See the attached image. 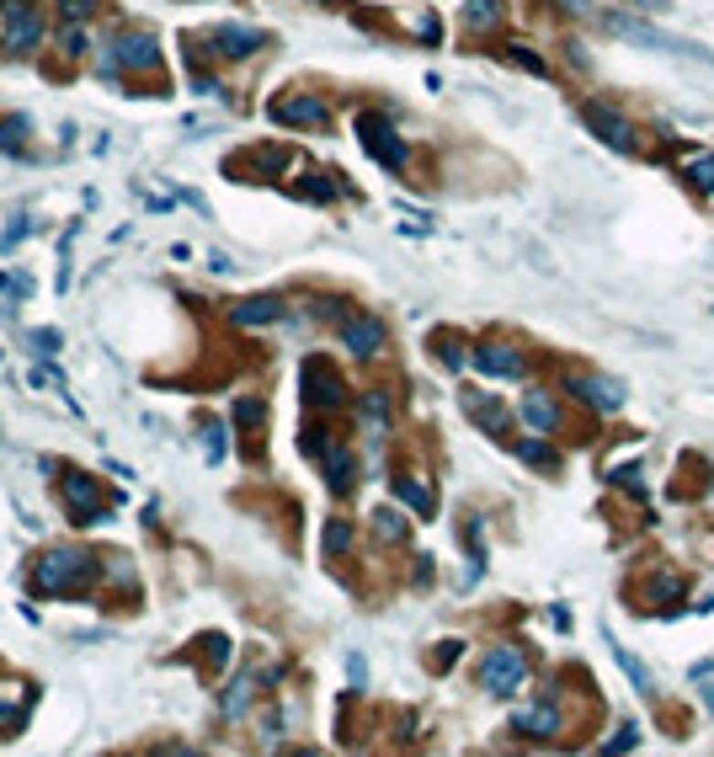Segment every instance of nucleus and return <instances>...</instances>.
<instances>
[{
    "label": "nucleus",
    "mask_w": 714,
    "mask_h": 757,
    "mask_svg": "<svg viewBox=\"0 0 714 757\" xmlns=\"http://www.w3.org/2000/svg\"><path fill=\"white\" fill-rule=\"evenodd\" d=\"M634 741H640V736H634V726H623V736H613V741H608V752H629Z\"/></svg>",
    "instance_id": "4c0bfd02"
},
{
    "label": "nucleus",
    "mask_w": 714,
    "mask_h": 757,
    "mask_svg": "<svg viewBox=\"0 0 714 757\" xmlns=\"http://www.w3.org/2000/svg\"><path fill=\"white\" fill-rule=\"evenodd\" d=\"M357 139H363V150H368L373 160H384L389 171H400V165H405V144L395 139L389 118H378V112H363V118H357Z\"/></svg>",
    "instance_id": "7ed1b4c3"
},
{
    "label": "nucleus",
    "mask_w": 714,
    "mask_h": 757,
    "mask_svg": "<svg viewBox=\"0 0 714 757\" xmlns=\"http://www.w3.org/2000/svg\"><path fill=\"white\" fill-rule=\"evenodd\" d=\"M517 730H523V736H559V709H555V694H544L538 704L517 709Z\"/></svg>",
    "instance_id": "2eb2a0df"
},
{
    "label": "nucleus",
    "mask_w": 714,
    "mask_h": 757,
    "mask_svg": "<svg viewBox=\"0 0 714 757\" xmlns=\"http://www.w3.org/2000/svg\"><path fill=\"white\" fill-rule=\"evenodd\" d=\"M64 54H86V32H80V27L64 32Z\"/></svg>",
    "instance_id": "f704fd0d"
},
{
    "label": "nucleus",
    "mask_w": 714,
    "mask_h": 757,
    "mask_svg": "<svg viewBox=\"0 0 714 757\" xmlns=\"http://www.w3.org/2000/svg\"><path fill=\"white\" fill-rule=\"evenodd\" d=\"M704 698H709V709H714V688H704Z\"/></svg>",
    "instance_id": "37998d69"
},
{
    "label": "nucleus",
    "mask_w": 714,
    "mask_h": 757,
    "mask_svg": "<svg viewBox=\"0 0 714 757\" xmlns=\"http://www.w3.org/2000/svg\"><path fill=\"white\" fill-rule=\"evenodd\" d=\"M651 598H683V581H677V576H655Z\"/></svg>",
    "instance_id": "2f4dec72"
},
{
    "label": "nucleus",
    "mask_w": 714,
    "mask_h": 757,
    "mask_svg": "<svg viewBox=\"0 0 714 757\" xmlns=\"http://www.w3.org/2000/svg\"><path fill=\"white\" fill-rule=\"evenodd\" d=\"M22 133H27V123H22V118H11V123L0 128V150H22Z\"/></svg>",
    "instance_id": "c756f323"
},
{
    "label": "nucleus",
    "mask_w": 714,
    "mask_h": 757,
    "mask_svg": "<svg viewBox=\"0 0 714 757\" xmlns=\"http://www.w3.org/2000/svg\"><path fill=\"white\" fill-rule=\"evenodd\" d=\"M523 677H528V662H523L517 645H496V651H485V662H480V688H485V694H501V698L517 694Z\"/></svg>",
    "instance_id": "f03ea898"
},
{
    "label": "nucleus",
    "mask_w": 714,
    "mask_h": 757,
    "mask_svg": "<svg viewBox=\"0 0 714 757\" xmlns=\"http://www.w3.org/2000/svg\"><path fill=\"white\" fill-rule=\"evenodd\" d=\"M581 118H587V128L608 144V150H619V155H629L634 150V128H629V118L623 112H613L608 101H587L581 107Z\"/></svg>",
    "instance_id": "39448f33"
},
{
    "label": "nucleus",
    "mask_w": 714,
    "mask_h": 757,
    "mask_svg": "<svg viewBox=\"0 0 714 757\" xmlns=\"http://www.w3.org/2000/svg\"><path fill=\"white\" fill-rule=\"evenodd\" d=\"M112 59L123 64V69H155L160 64V48L150 32H118V43H112Z\"/></svg>",
    "instance_id": "9d476101"
},
{
    "label": "nucleus",
    "mask_w": 714,
    "mask_h": 757,
    "mask_svg": "<svg viewBox=\"0 0 714 757\" xmlns=\"http://www.w3.org/2000/svg\"><path fill=\"white\" fill-rule=\"evenodd\" d=\"M80 576H91V560L75 555V549H48L37 560V587L43 592H69V581H80Z\"/></svg>",
    "instance_id": "20e7f679"
},
{
    "label": "nucleus",
    "mask_w": 714,
    "mask_h": 757,
    "mask_svg": "<svg viewBox=\"0 0 714 757\" xmlns=\"http://www.w3.org/2000/svg\"><path fill=\"white\" fill-rule=\"evenodd\" d=\"M235 416H240V421H256V416H261V406H256V400H240V406H235Z\"/></svg>",
    "instance_id": "a19ab883"
},
{
    "label": "nucleus",
    "mask_w": 714,
    "mask_h": 757,
    "mask_svg": "<svg viewBox=\"0 0 714 757\" xmlns=\"http://www.w3.org/2000/svg\"><path fill=\"white\" fill-rule=\"evenodd\" d=\"M37 37H43V16L32 11L27 0H11V5H5V48L22 54V48H32Z\"/></svg>",
    "instance_id": "6e6552de"
},
{
    "label": "nucleus",
    "mask_w": 714,
    "mask_h": 757,
    "mask_svg": "<svg viewBox=\"0 0 714 757\" xmlns=\"http://www.w3.org/2000/svg\"><path fill=\"white\" fill-rule=\"evenodd\" d=\"M523 459H528V464H538V470H555V448H549L544 438H528V442H523Z\"/></svg>",
    "instance_id": "393cba45"
},
{
    "label": "nucleus",
    "mask_w": 714,
    "mask_h": 757,
    "mask_svg": "<svg viewBox=\"0 0 714 757\" xmlns=\"http://www.w3.org/2000/svg\"><path fill=\"white\" fill-rule=\"evenodd\" d=\"M282 315V304L272 293H256V299H240V304H229V320L235 325H272Z\"/></svg>",
    "instance_id": "f3484780"
},
{
    "label": "nucleus",
    "mask_w": 714,
    "mask_h": 757,
    "mask_svg": "<svg viewBox=\"0 0 714 757\" xmlns=\"http://www.w3.org/2000/svg\"><path fill=\"white\" fill-rule=\"evenodd\" d=\"M464 410L474 416V421H485L491 432H506V410H501L496 400H480V395H464Z\"/></svg>",
    "instance_id": "412c9836"
},
{
    "label": "nucleus",
    "mask_w": 714,
    "mask_h": 757,
    "mask_svg": "<svg viewBox=\"0 0 714 757\" xmlns=\"http://www.w3.org/2000/svg\"><path fill=\"white\" fill-rule=\"evenodd\" d=\"M373 528H378V538H384V544H395V538H405V523H400V512H373Z\"/></svg>",
    "instance_id": "a878e982"
},
{
    "label": "nucleus",
    "mask_w": 714,
    "mask_h": 757,
    "mask_svg": "<svg viewBox=\"0 0 714 757\" xmlns=\"http://www.w3.org/2000/svg\"><path fill=\"white\" fill-rule=\"evenodd\" d=\"M464 22H469L474 32H480V27L491 32V27L501 22V0H469V5H464Z\"/></svg>",
    "instance_id": "4be33fe9"
},
{
    "label": "nucleus",
    "mask_w": 714,
    "mask_h": 757,
    "mask_svg": "<svg viewBox=\"0 0 714 757\" xmlns=\"http://www.w3.org/2000/svg\"><path fill=\"white\" fill-rule=\"evenodd\" d=\"M555 5H565V11H587L591 0H555Z\"/></svg>",
    "instance_id": "79ce46f5"
},
{
    "label": "nucleus",
    "mask_w": 714,
    "mask_h": 757,
    "mask_svg": "<svg viewBox=\"0 0 714 757\" xmlns=\"http://www.w3.org/2000/svg\"><path fill=\"white\" fill-rule=\"evenodd\" d=\"M208 459H224V427H208Z\"/></svg>",
    "instance_id": "58836bf2"
},
{
    "label": "nucleus",
    "mask_w": 714,
    "mask_h": 757,
    "mask_svg": "<svg viewBox=\"0 0 714 757\" xmlns=\"http://www.w3.org/2000/svg\"><path fill=\"white\" fill-rule=\"evenodd\" d=\"M363 421H368L373 438H384V427H389V395L384 389H368L363 395Z\"/></svg>",
    "instance_id": "aec40b11"
},
{
    "label": "nucleus",
    "mask_w": 714,
    "mask_h": 757,
    "mask_svg": "<svg viewBox=\"0 0 714 757\" xmlns=\"http://www.w3.org/2000/svg\"><path fill=\"white\" fill-rule=\"evenodd\" d=\"M346 544H352V523H342V517H336V523L325 528V555H342Z\"/></svg>",
    "instance_id": "cd10ccee"
},
{
    "label": "nucleus",
    "mask_w": 714,
    "mask_h": 757,
    "mask_svg": "<svg viewBox=\"0 0 714 757\" xmlns=\"http://www.w3.org/2000/svg\"><path fill=\"white\" fill-rule=\"evenodd\" d=\"M304 395H310V406L331 410V406H342V400H346V384H342V374H336L331 363L310 357V363H304Z\"/></svg>",
    "instance_id": "0eeeda50"
},
{
    "label": "nucleus",
    "mask_w": 714,
    "mask_h": 757,
    "mask_svg": "<svg viewBox=\"0 0 714 757\" xmlns=\"http://www.w3.org/2000/svg\"><path fill=\"white\" fill-rule=\"evenodd\" d=\"M32 342H37V352H59V331H32Z\"/></svg>",
    "instance_id": "c9c22d12"
},
{
    "label": "nucleus",
    "mask_w": 714,
    "mask_h": 757,
    "mask_svg": "<svg viewBox=\"0 0 714 757\" xmlns=\"http://www.w3.org/2000/svg\"><path fill=\"white\" fill-rule=\"evenodd\" d=\"M474 368L491 378H517L523 374V347H512V342H485V347H474Z\"/></svg>",
    "instance_id": "1a4fd4ad"
},
{
    "label": "nucleus",
    "mask_w": 714,
    "mask_h": 757,
    "mask_svg": "<svg viewBox=\"0 0 714 757\" xmlns=\"http://www.w3.org/2000/svg\"><path fill=\"white\" fill-rule=\"evenodd\" d=\"M272 118L278 123H293V128H320L325 123V101L320 96H278L272 101Z\"/></svg>",
    "instance_id": "ddd939ff"
},
{
    "label": "nucleus",
    "mask_w": 714,
    "mask_h": 757,
    "mask_svg": "<svg viewBox=\"0 0 714 757\" xmlns=\"http://www.w3.org/2000/svg\"><path fill=\"white\" fill-rule=\"evenodd\" d=\"M59 11H64V22H80L91 11V0H59Z\"/></svg>",
    "instance_id": "72a5a7b5"
},
{
    "label": "nucleus",
    "mask_w": 714,
    "mask_h": 757,
    "mask_svg": "<svg viewBox=\"0 0 714 757\" xmlns=\"http://www.w3.org/2000/svg\"><path fill=\"white\" fill-rule=\"evenodd\" d=\"M342 342L357 357H373V352L384 347V320L378 315H342Z\"/></svg>",
    "instance_id": "f8f14e48"
},
{
    "label": "nucleus",
    "mask_w": 714,
    "mask_h": 757,
    "mask_svg": "<svg viewBox=\"0 0 714 757\" xmlns=\"http://www.w3.org/2000/svg\"><path fill=\"white\" fill-rule=\"evenodd\" d=\"M214 43H218V54H229V59H246V54H256V48H261V32H256V27H240V22H224V27H214Z\"/></svg>",
    "instance_id": "dca6fc26"
},
{
    "label": "nucleus",
    "mask_w": 714,
    "mask_h": 757,
    "mask_svg": "<svg viewBox=\"0 0 714 757\" xmlns=\"http://www.w3.org/2000/svg\"><path fill=\"white\" fill-rule=\"evenodd\" d=\"M437 357H442L448 368H459V363H464V352L453 347V342H437Z\"/></svg>",
    "instance_id": "e433bc0d"
},
{
    "label": "nucleus",
    "mask_w": 714,
    "mask_h": 757,
    "mask_svg": "<svg viewBox=\"0 0 714 757\" xmlns=\"http://www.w3.org/2000/svg\"><path fill=\"white\" fill-rule=\"evenodd\" d=\"M687 182L704 187V192H714V155H693V160H687Z\"/></svg>",
    "instance_id": "b1692460"
},
{
    "label": "nucleus",
    "mask_w": 714,
    "mask_h": 757,
    "mask_svg": "<svg viewBox=\"0 0 714 757\" xmlns=\"http://www.w3.org/2000/svg\"><path fill=\"white\" fill-rule=\"evenodd\" d=\"M608 651H613V662H619V666H623V672H629V683H634V688H640V694L651 698V694H655V683H651V672H645V666L634 662V656H629V651H623V645H619V640H613V634H608Z\"/></svg>",
    "instance_id": "6ab92c4d"
},
{
    "label": "nucleus",
    "mask_w": 714,
    "mask_h": 757,
    "mask_svg": "<svg viewBox=\"0 0 714 757\" xmlns=\"http://www.w3.org/2000/svg\"><path fill=\"white\" fill-rule=\"evenodd\" d=\"M304 192H310V197H336V182H325V176L314 171L310 182H304Z\"/></svg>",
    "instance_id": "473e14b6"
},
{
    "label": "nucleus",
    "mask_w": 714,
    "mask_h": 757,
    "mask_svg": "<svg viewBox=\"0 0 714 757\" xmlns=\"http://www.w3.org/2000/svg\"><path fill=\"white\" fill-rule=\"evenodd\" d=\"M246 698H250V677H235V683H229V694H224V715H240V709H246Z\"/></svg>",
    "instance_id": "bb28decb"
},
{
    "label": "nucleus",
    "mask_w": 714,
    "mask_h": 757,
    "mask_svg": "<svg viewBox=\"0 0 714 757\" xmlns=\"http://www.w3.org/2000/svg\"><path fill=\"white\" fill-rule=\"evenodd\" d=\"M0 293H27V278H11V272H0Z\"/></svg>",
    "instance_id": "ea45409f"
},
{
    "label": "nucleus",
    "mask_w": 714,
    "mask_h": 757,
    "mask_svg": "<svg viewBox=\"0 0 714 757\" xmlns=\"http://www.w3.org/2000/svg\"><path fill=\"white\" fill-rule=\"evenodd\" d=\"M523 421H528L533 432H555V421H559L555 400H549L544 389H528V395H523Z\"/></svg>",
    "instance_id": "a211bd4d"
},
{
    "label": "nucleus",
    "mask_w": 714,
    "mask_h": 757,
    "mask_svg": "<svg viewBox=\"0 0 714 757\" xmlns=\"http://www.w3.org/2000/svg\"><path fill=\"white\" fill-rule=\"evenodd\" d=\"M32 389H64V378H59V368H32Z\"/></svg>",
    "instance_id": "7c9ffc66"
},
{
    "label": "nucleus",
    "mask_w": 714,
    "mask_h": 757,
    "mask_svg": "<svg viewBox=\"0 0 714 757\" xmlns=\"http://www.w3.org/2000/svg\"><path fill=\"white\" fill-rule=\"evenodd\" d=\"M64 502H69V517H75V523H101V517H112V506L101 502V491H96L91 474H64Z\"/></svg>",
    "instance_id": "423d86ee"
},
{
    "label": "nucleus",
    "mask_w": 714,
    "mask_h": 757,
    "mask_svg": "<svg viewBox=\"0 0 714 757\" xmlns=\"http://www.w3.org/2000/svg\"><path fill=\"white\" fill-rule=\"evenodd\" d=\"M570 389L587 400L591 410H602V416H613V410L623 406V389H619V378H597V374H576L570 378Z\"/></svg>",
    "instance_id": "9b49d317"
},
{
    "label": "nucleus",
    "mask_w": 714,
    "mask_h": 757,
    "mask_svg": "<svg viewBox=\"0 0 714 757\" xmlns=\"http://www.w3.org/2000/svg\"><path fill=\"white\" fill-rule=\"evenodd\" d=\"M512 64H523V69H533V75H544V59L533 54L528 43H512Z\"/></svg>",
    "instance_id": "c85d7f7f"
},
{
    "label": "nucleus",
    "mask_w": 714,
    "mask_h": 757,
    "mask_svg": "<svg viewBox=\"0 0 714 757\" xmlns=\"http://www.w3.org/2000/svg\"><path fill=\"white\" fill-rule=\"evenodd\" d=\"M395 496H400V502H410L416 506V512H432V491H427V485H416V480H395Z\"/></svg>",
    "instance_id": "5701e85b"
},
{
    "label": "nucleus",
    "mask_w": 714,
    "mask_h": 757,
    "mask_svg": "<svg viewBox=\"0 0 714 757\" xmlns=\"http://www.w3.org/2000/svg\"><path fill=\"white\" fill-rule=\"evenodd\" d=\"M602 27L629 37V43H640V48H655V54H683V59H704L714 64L709 48H698L693 37H677V32H661V27H645V22H634V16H602Z\"/></svg>",
    "instance_id": "f257e3e1"
},
{
    "label": "nucleus",
    "mask_w": 714,
    "mask_h": 757,
    "mask_svg": "<svg viewBox=\"0 0 714 757\" xmlns=\"http://www.w3.org/2000/svg\"><path fill=\"white\" fill-rule=\"evenodd\" d=\"M310 448L325 459V480H331V491H346V485H352V453H346L342 442H331V438H310Z\"/></svg>",
    "instance_id": "4468645a"
}]
</instances>
